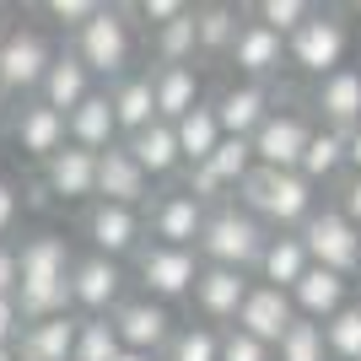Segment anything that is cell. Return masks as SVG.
Masks as SVG:
<instances>
[{"label":"cell","mask_w":361,"mask_h":361,"mask_svg":"<svg viewBox=\"0 0 361 361\" xmlns=\"http://www.w3.org/2000/svg\"><path fill=\"white\" fill-rule=\"evenodd\" d=\"M97 200L103 205H130V211H146L151 200H157V183L146 178V167L135 162V151L124 146V140L97 157Z\"/></svg>","instance_id":"obj_16"},{"label":"cell","mask_w":361,"mask_h":361,"mask_svg":"<svg viewBox=\"0 0 361 361\" xmlns=\"http://www.w3.org/2000/svg\"><path fill=\"white\" fill-rule=\"evenodd\" d=\"M114 329H119V345L124 350H140V356H157V361H162V350L173 345L178 324H173V313H167L162 302L130 297L119 313H114Z\"/></svg>","instance_id":"obj_18"},{"label":"cell","mask_w":361,"mask_h":361,"mask_svg":"<svg viewBox=\"0 0 361 361\" xmlns=\"http://www.w3.org/2000/svg\"><path fill=\"white\" fill-rule=\"evenodd\" d=\"M65 44L97 75V87H114V81H124L130 71H140L135 65V22H130L124 6H103V11L92 16L81 32H71Z\"/></svg>","instance_id":"obj_3"},{"label":"cell","mask_w":361,"mask_h":361,"mask_svg":"<svg viewBox=\"0 0 361 361\" xmlns=\"http://www.w3.org/2000/svg\"><path fill=\"white\" fill-rule=\"evenodd\" d=\"M211 167H216V178L238 195L243 183L259 173V157H254V140H238V135H226L221 146H216V157H211Z\"/></svg>","instance_id":"obj_34"},{"label":"cell","mask_w":361,"mask_h":361,"mask_svg":"<svg viewBox=\"0 0 361 361\" xmlns=\"http://www.w3.org/2000/svg\"><path fill=\"white\" fill-rule=\"evenodd\" d=\"M356 281H361V275H356Z\"/></svg>","instance_id":"obj_53"},{"label":"cell","mask_w":361,"mask_h":361,"mask_svg":"<svg viewBox=\"0 0 361 361\" xmlns=\"http://www.w3.org/2000/svg\"><path fill=\"white\" fill-rule=\"evenodd\" d=\"M108 103L119 114L124 140L140 135V130H151V124L162 119V114H157V87H151V65H140V71H130L124 81H114V87H108Z\"/></svg>","instance_id":"obj_24"},{"label":"cell","mask_w":361,"mask_h":361,"mask_svg":"<svg viewBox=\"0 0 361 361\" xmlns=\"http://www.w3.org/2000/svg\"><path fill=\"white\" fill-rule=\"evenodd\" d=\"M345 162H350V173H361V124L345 135Z\"/></svg>","instance_id":"obj_47"},{"label":"cell","mask_w":361,"mask_h":361,"mask_svg":"<svg viewBox=\"0 0 361 361\" xmlns=\"http://www.w3.org/2000/svg\"><path fill=\"white\" fill-rule=\"evenodd\" d=\"M248 11L243 6H226V0H200L195 6V32H200V60H226L232 44H238Z\"/></svg>","instance_id":"obj_28"},{"label":"cell","mask_w":361,"mask_h":361,"mask_svg":"<svg viewBox=\"0 0 361 361\" xmlns=\"http://www.w3.org/2000/svg\"><path fill=\"white\" fill-rule=\"evenodd\" d=\"M216 103V119H221L226 135L238 140H254L259 130H264V119L275 114V103H281V92L264 87V81H232V87H221L211 97Z\"/></svg>","instance_id":"obj_15"},{"label":"cell","mask_w":361,"mask_h":361,"mask_svg":"<svg viewBox=\"0 0 361 361\" xmlns=\"http://www.w3.org/2000/svg\"><path fill=\"white\" fill-rule=\"evenodd\" d=\"M124 291H130V275H124L119 259L75 254V270H71V307H75V318H114L124 302H130Z\"/></svg>","instance_id":"obj_9"},{"label":"cell","mask_w":361,"mask_h":361,"mask_svg":"<svg viewBox=\"0 0 361 361\" xmlns=\"http://www.w3.org/2000/svg\"><path fill=\"white\" fill-rule=\"evenodd\" d=\"M318 135V119L313 108H281L264 119V130L254 135V157L259 167H275V173H297L302 157H307V140Z\"/></svg>","instance_id":"obj_12"},{"label":"cell","mask_w":361,"mask_h":361,"mask_svg":"<svg viewBox=\"0 0 361 361\" xmlns=\"http://www.w3.org/2000/svg\"><path fill=\"white\" fill-rule=\"evenodd\" d=\"M16 248H22V291H16L22 324H49V318L75 313L71 307V270H75L71 243L60 232H27Z\"/></svg>","instance_id":"obj_1"},{"label":"cell","mask_w":361,"mask_h":361,"mask_svg":"<svg viewBox=\"0 0 361 361\" xmlns=\"http://www.w3.org/2000/svg\"><path fill=\"white\" fill-rule=\"evenodd\" d=\"M151 44V65H195L200 60V32H195V6L178 16V22H167V27L146 32Z\"/></svg>","instance_id":"obj_33"},{"label":"cell","mask_w":361,"mask_h":361,"mask_svg":"<svg viewBox=\"0 0 361 361\" xmlns=\"http://www.w3.org/2000/svg\"><path fill=\"white\" fill-rule=\"evenodd\" d=\"M221 361H275V350L243 329H221Z\"/></svg>","instance_id":"obj_42"},{"label":"cell","mask_w":361,"mask_h":361,"mask_svg":"<svg viewBox=\"0 0 361 361\" xmlns=\"http://www.w3.org/2000/svg\"><path fill=\"white\" fill-rule=\"evenodd\" d=\"M124 146L135 151V162L146 167V178L151 183H167V178H178L183 173V151H178V124H167L157 119L151 130H140V135H130Z\"/></svg>","instance_id":"obj_27"},{"label":"cell","mask_w":361,"mask_h":361,"mask_svg":"<svg viewBox=\"0 0 361 361\" xmlns=\"http://www.w3.org/2000/svg\"><path fill=\"white\" fill-rule=\"evenodd\" d=\"M92 92H97V75H92L87 65H81V54L65 44L60 54H54V65H49V75H44V87H38V97H44L54 114H65V119H71V114L87 103Z\"/></svg>","instance_id":"obj_22"},{"label":"cell","mask_w":361,"mask_h":361,"mask_svg":"<svg viewBox=\"0 0 361 361\" xmlns=\"http://www.w3.org/2000/svg\"><path fill=\"white\" fill-rule=\"evenodd\" d=\"M38 195L60 200V205H81L87 211L97 200V151L65 146L49 167H38Z\"/></svg>","instance_id":"obj_17"},{"label":"cell","mask_w":361,"mask_h":361,"mask_svg":"<svg viewBox=\"0 0 361 361\" xmlns=\"http://www.w3.org/2000/svg\"><path fill=\"white\" fill-rule=\"evenodd\" d=\"M275 361H329V345H324V324H307L297 318L286 329V340L275 345Z\"/></svg>","instance_id":"obj_38"},{"label":"cell","mask_w":361,"mask_h":361,"mask_svg":"<svg viewBox=\"0 0 361 361\" xmlns=\"http://www.w3.org/2000/svg\"><path fill=\"white\" fill-rule=\"evenodd\" d=\"M350 16H356V22H361V0H356V6H350Z\"/></svg>","instance_id":"obj_51"},{"label":"cell","mask_w":361,"mask_h":361,"mask_svg":"<svg viewBox=\"0 0 361 361\" xmlns=\"http://www.w3.org/2000/svg\"><path fill=\"white\" fill-rule=\"evenodd\" d=\"M81 238H87V254H103V259H135L140 248L151 243L146 232V211H130V205H103L92 200L81 211Z\"/></svg>","instance_id":"obj_8"},{"label":"cell","mask_w":361,"mask_h":361,"mask_svg":"<svg viewBox=\"0 0 361 361\" xmlns=\"http://www.w3.org/2000/svg\"><path fill=\"white\" fill-rule=\"evenodd\" d=\"M248 291H254V275L226 270V264H205L200 281H195L189 307H195L200 324H211V329H232L238 313H243V302H248Z\"/></svg>","instance_id":"obj_14"},{"label":"cell","mask_w":361,"mask_h":361,"mask_svg":"<svg viewBox=\"0 0 361 361\" xmlns=\"http://www.w3.org/2000/svg\"><path fill=\"white\" fill-rule=\"evenodd\" d=\"M226 65H238L243 81H264V87H275V75L291 65L286 60V38L248 16L243 32H238V44H232V54H226Z\"/></svg>","instance_id":"obj_20"},{"label":"cell","mask_w":361,"mask_h":361,"mask_svg":"<svg viewBox=\"0 0 361 361\" xmlns=\"http://www.w3.org/2000/svg\"><path fill=\"white\" fill-rule=\"evenodd\" d=\"M205 270V259L195 248H162V243H146L135 259H130V275H135L140 297L151 302H189L195 297V281Z\"/></svg>","instance_id":"obj_6"},{"label":"cell","mask_w":361,"mask_h":361,"mask_svg":"<svg viewBox=\"0 0 361 361\" xmlns=\"http://www.w3.org/2000/svg\"><path fill=\"white\" fill-rule=\"evenodd\" d=\"M11 108H16V103H11V92L0 87V135H6V124H11Z\"/></svg>","instance_id":"obj_48"},{"label":"cell","mask_w":361,"mask_h":361,"mask_svg":"<svg viewBox=\"0 0 361 361\" xmlns=\"http://www.w3.org/2000/svg\"><path fill=\"white\" fill-rule=\"evenodd\" d=\"M345 49H350V27L340 22V11L318 6V11L307 16V22H302L291 38H286V60L297 65L302 75L324 81V75L345 71Z\"/></svg>","instance_id":"obj_7"},{"label":"cell","mask_w":361,"mask_h":361,"mask_svg":"<svg viewBox=\"0 0 361 361\" xmlns=\"http://www.w3.org/2000/svg\"><path fill=\"white\" fill-rule=\"evenodd\" d=\"M221 140H226V130H221V119H216V103H211V97H205V103H200L189 119H178V151H183V167L211 162Z\"/></svg>","instance_id":"obj_32"},{"label":"cell","mask_w":361,"mask_h":361,"mask_svg":"<svg viewBox=\"0 0 361 361\" xmlns=\"http://www.w3.org/2000/svg\"><path fill=\"white\" fill-rule=\"evenodd\" d=\"M264 243H270V226L259 221V216H248L243 205H221V211H211V221H205L200 259H205V264H226V270L254 275Z\"/></svg>","instance_id":"obj_4"},{"label":"cell","mask_w":361,"mask_h":361,"mask_svg":"<svg viewBox=\"0 0 361 361\" xmlns=\"http://www.w3.org/2000/svg\"><path fill=\"white\" fill-rule=\"evenodd\" d=\"M151 87H157V114L167 124L189 119L205 97H200V71L195 65H151Z\"/></svg>","instance_id":"obj_29"},{"label":"cell","mask_w":361,"mask_h":361,"mask_svg":"<svg viewBox=\"0 0 361 361\" xmlns=\"http://www.w3.org/2000/svg\"><path fill=\"white\" fill-rule=\"evenodd\" d=\"M302 243H307V259L318 270H334L345 281L361 275V226H350L334 205H318L313 211V221L302 226Z\"/></svg>","instance_id":"obj_10"},{"label":"cell","mask_w":361,"mask_h":361,"mask_svg":"<svg viewBox=\"0 0 361 361\" xmlns=\"http://www.w3.org/2000/svg\"><path fill=\"white\" fill-rule=\"evenodd\" d=\"M162 361H221V329H211V324H178V334L162 350Z\"/></svg>","instance_id":"obj_35"},{"label":"cell","mask_w":361,"mask_h":361,"mask_svg":"<svg viewBox=\"0 0 361 361\" xmlns=\"http://www.w3.org/2000/svg\"><path fill=\"white\" fill-rule=\"evenodd\" d=\"M307 270H313V259H307V243H302V232H270L264 254H259L254 281H264V286H275V291H291Z\"/></svg>","instance_id":"obj_26"},{"label":"cell","mask_w":361,"mask_h":361,"mask_svg":"<svg viewBox=\"0 0 361 361\" xmlns=\"http://www.w3.org/2000/svg\"><path fill=\"white\" fill-rule=\"evenodd\" d=\"M291 302H297V318H307V324H329V318H340L350 307V281L313 264V270L291 286Z\"/></svg>","instance_id":"obj_23"},{"label":"cell","mask_w":361,"mask_h":361,"mask_svg":"<svg viewBox=\"0 0 361 361\" xmlns=\"http://www.w3.org/2000/svg\"><path fill=\"white\" fill-rule=\"evenodd\" d=\"M114 361H157V356H140V350H119Z\"/></svg>","instance_id":"obj_49"},{"label":"cell","mask_w":361,"mask_h":361,"mask_svg":"<svg viewBox=\"0 0 361 361\" xmlns=\"http://www.w3.org/2000/svg\"><path fill=\"white\" fill-rule=\"evenodd\" d=\"M307 108H313V119L324 124V130L350 135V130L361 124V65H345V71H334V75H324V81H313Z\"/></svg>","instance_id":"obj_19"},{"label":"cell","mask_w":361,"mask_h":361,"mask_svg":"<svg viewBox=\"0 0 361 361\" xmlns=\"http://www.w3.org/2000/svg\"><path fill=\"white\" fill-rule=\"evenodd\" d=\"M38 11H44L54 27H65V38H71V32H81L92 16L103 11V0H44Z\"/></svg>","instance_id":"obj_40"},{"label":"cell","mask_w":361,"mask_h":361,"mask_svg":"<svg viewBox=\"0 0 361 361\" xmlns=\"http://www.w3.org/2000/svg\"><path fill=\"white\" fill-rule=\"evenodd\" d=\"M291 324H297V302H291V291H275V286H264V281H254V291H248V302H243V313H238L232 329L254 334L259 345L275 350L281 340H286Z\"/></svg>","instance_id":"obj_21"},{"label":"cell","mask_w":361,"mask_h":361,"mask_svg":"<svg viewBox=\"0 0 361 361\" xmlns=\"http://www.w3.org/2000/svg\"><path fill=\"white\" fill-rule=\"evenodd\" d=\"M22 307H16V297H0V345H16L22 340Z\"/></svg>","instance_id":"obj_46"},{"label":"cell","mask_w":361,"mask_h":361,"mask_svg":"<svg viewBox=\"0 0 361 361\" xmlns=\"http://www.w3.org/2000/svg\"><path fill=\"white\" fill-rule=\"evenodd\" d=\"M6 135H11V146H16V157H22V162L49 167L65 146H71V124H65V114H54L44 97H32V103H16V108H11Z\"/></svg>","instance_id":"obj_13"},{"label":"cell","mask_w":361,"mask_h":361,"mask_svg":"<svg viewBox=\"0 0 361 361\" xmlns=\"http://www.w3.org/2000/svg\"><path fill=\"white\" fill-rule=\"evenodd\" d=\"M302 178L313 183V189H334V183L350 173V162H345V135L340 130H324L318 124V135L307 140V157H302V167H297Z\"/></svg>","instance_id":"obj_31"},{"label":"cell","mask_w":361,"mask_h":361,"mask_svg":"<svg viewBox=\"0 0 361 361\" xmlns=\"http://www.w3.org/2000/svg\"><path fill=\"white\" fill-rule=\"evenodd\" d=\"M22 291V248L11 243H0V297H16Z\"/></svg>","instance_id":"obj_45"},{"label":"cell","mask_w":361,"mask_h":361,"mask_svg":"<svg viewBox=\"0 0 361 361\" xmlns=\"http://www.w3.org/2000/svg\"><path fill=\"white\" fill-rule=\"evenodd\" d=\"M54 54H60V49L49 44L32 22H16L11 16V22L0 27V87L11 92V103H32V97H38Z\"/></svg>","instance_id":"obj_5"},{"label":"cell","mask_w":361,"mask_h":361,"mask_svg":"<svg viewBox=\"0 0 361 361\" xmlns=\"http://www.w3.org/2000/svg\"><path fill=\"white\" fill-rule=\"evenodd\" d=\"M0 361H22V356H16V345H0Z\"/></svg>","instance_id":"obj_50"},{"label":"cell","mask_w":361,"mask_h":361,"mask_svg":"<svg viewBox=\"0 0 361 361\" xmlns=\"http://www.w3.org/2000/svg\"><path fill=\"white\" fill-rule=\"evenodd\" d=\"M0 16H11V6H0Z\"/></svg>","instance_id":"obj_52"},{"label":"cell","mask_w":361,"mask_h":361,"mask_svg":"<svg viewBox=\"0 0 361 361\" xmlns=\"http://www.w3.org/2000/svg\"><path fill=\"white\" fill-rule=\"evenodd\" d=\"M324 345H329V361H361V302H350L340 318L324 324Z\"/></svg>","instance_id":"obj_37"},{"label":"cell","mask_w":361,"mask_h":361,"mask_svg":"<svg viewBox=\"0 0 361 361\" xmlns=\"http://www.w3.org/2000/svg\"><path fill=\"white\" fill-rule=\"evenodd\" d=\"M71 146H81V151H97V157H103V151H114L124 140V130H119V114H114V103H108V87H97L87 97V103L75 108L71 119Z\"/></svg>","instance_id":"obj_25"},{"label":"cell","mask_w":361,"mask_h":361,"mask_svg":"<svg viewBox=\"0 0 361 361\" xmlns=\"http://www.w3.org/2000/svg\"><path fill=\"white\" fill-rule=\"evenodd\" d=\"M22 189H16V178H6L0 173V243H11V232H16V221H22Z\"/></svg>","instance_id":"obj_43"},{"label":"cell","mask_w":361,"mask_h":361,"mask_svg":"<svg viewBox=\"0 0 361 361\" xmlns=\"http://www.w3.org/2000/svg\"><path fill=\"white\" fill-rule=\"evenodd\" d=\"M205 221H211V211H205L189 189H178V183L157 189V200L146 205V232H151V243H162V248H195L200 254Z\"/></svg>","instance_id":"obj_11"},{"label":"cell","mask_w":361,"mask_h":361,"mask_svg":"<svg viewBox=\"0 0 361 361\" xmlns=\"http://www.w3.org/2000/svg\"><path fill=\"white\" fill-rule=\"evenodd\" d=\"M313 11H318V6H307V0H259V6H248V16L264 22L270 32H281V38H291Z\"/></svg>","instance_id":"obj_39"},{"label":"cell","mask_w":361,"mask_h":361,"mask_svg":"<svg viewBox=\"0 0 361 361\" xmlns=\"http://www.w3.org/2000/svg\"><path fill=\"white\" fill-rule=\"evenodd\" d=\"M75 329H81L75 313L49 318V324H27L22 340H16V356L22 361H75Z\"/></svg>","instance_id":"obj_30"},{"label":"cell","mask_w":361,"mask_h":361,"mask_svg":"<svg viewBox=\"0 0 361 361\" xmlns=\"http://www.w3.org/2000/svg\"><path fill=\"white\" fill-rule=\"evenodd\" d=\"M334 211L345 216L350 226H361V173H345L334 183Z\"/></svg>","instance_id":"obj_44"},{"label":"cell","mask_w":361,"mask_h":361,"mask_svg":"<svg viewBox=\"0 0 361 361\" xmlns=\"http://www.w3.org/2000/svg\"><path fill=\"white\" fill-rule=\"evenodd\" d=\"M124 11L135 16L146 32H157V27H167V22H178V16L189 11V0H135V6H124Z\"/></svg>","instance_id":"obj_41"},{"label":"cell","mask_w":361,"mask_h":361,"mask_svg":"<svg viewBox=\"0 0 361 361\" xmlns=\"http://www.w3.org/2000/svg\"><path fill=\"white\" fill-rule=\"evenodd\" d=\"M238 205L248 216L270 226V232H302L318 211V189L302 173H275V167H259L254 178L238 189Z\"/></svg>","instance_id":"obj_2"},{"label":"cell","mask_w":361,"mask_h":361,"mask_svg":"<svg viewBox=\"0 0 361 361\" xmlns=\"http://www.w3.org/2000/svg\"><path fill=\"white\" fill-rule=\"evenodd\" d=\"M119 329H114V318H81V329H75V361H114L119 356Z\"/></svg>","instance_id":"obj_36"}]
</instances>
